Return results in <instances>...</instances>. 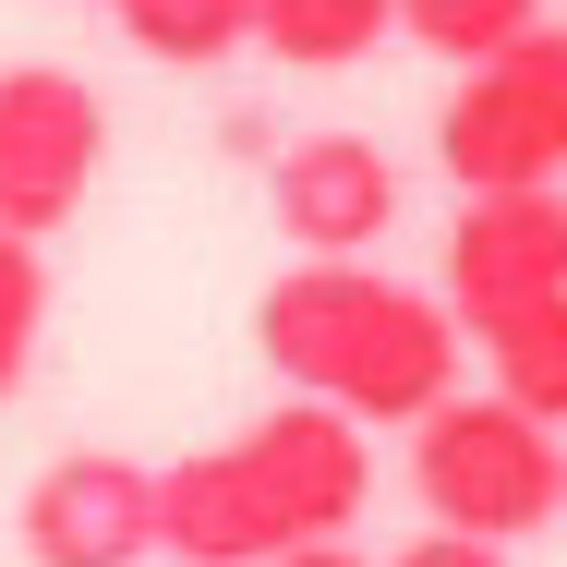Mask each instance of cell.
Segmentation results:
<instances>
[{"label":"cell","mask_w":567,"mask_h":567,"mask_svg":"<svg viewBox=\"0 0 567 567\" xmlns=\"http://www.w3.org/2000/svg\"><path fill=\"white\" fill-rule=\"evenodd\" d=\"M435 157L458 194H507V182H567V24H532L483 61H458Z\"/></svg>","instance_id":"277c9868"},{"label":"cell","mask_w":567,"mask_h":567,"mask_svg":"<svg viewBox=\"0 0 567 567\" xmlns=\"http://www.w3.org/2000/svg\"><path fill=\"white\" fill-rule=\"evenodd\" d=\"M254 350H266L278 386L350 411L362 435H386V423L411 435L458 386L471 327L447 315V290H411V278H386L362 254H290L266 278V302H254Z\"/></svg>","instance_id":"6da1fadb"},{"label":"cell","mask_w":567,"mask_h":567,"mask_svg":"<svg viewBox=\"0 0 567 567\" xmlns=\"http://www.w3.org/2000/svg\"><path fill=\"white\" fill-rule=\"evenodd\" d=\"M278 567H374V556H350L339 532H327V544H290V556H278Z\"/></svg>","instance_id":"9a60e30c"},{"label":"cell","mask_w":567,"mask_h":567,"mask_svg":"<svg viewBox=\"0 0 567 567\" xmlns=\"http://www.w3.org/2000/svg\"><path fill=\"white\" fill-rule=\"evenodd\" d=\"M495 350V386L507 399H532L544 423H567V302H544L532 327H507V339H483Z\"/></svg>","instance_id":"4fadbf2b"},{"label":"cell","mask_w":567,"mask_h":567,"mask_svg":"<svg viewBox=\"0 0 567 567\" xmlns=\"http://www.w3.org/2000/svg\"><path fill=\"white\" fill-rule=\"evenodd\" d=\"M37 339H49V254L24 229H0V411L37 374Z\"/></svg>","instance_id":"7c38bea8"},{"label":"cell","mask_w":567,"mask_h":567,"mask_svg":"<svg viewBox=\"0 0 567 567\" xmlns=\"http://www.w3.org/2000/svg\"><path fill=\"white\" fill-rule=\"evenodd\" d=\"M532 24H544V0H399V37L435 49V61H483V49L532 37Z\"/></svg>","instance_id":"8fae6325"},{"label":"cell","mask_w":567,"mask_h":567,"mask_svg":"<svg viewBox=\"0 0 567 567\" xmlns=\"http://www.w3.org/2000/svg\"><path fill=\"white\" fill-rule=\"evenodd\" d=\"M362 495H374L362 423L327 411V399H302V386H278V411H254V423H229L218 447L157 471V556H182V567H278L290 544L350 532Z\"/></svg>","instance_id":"7a4b0ae2"},{"label":"cell","mask_w":567,"mask_h":567,"mask_svg":"<svg viewBox=\"0 0 567 567\" xmlns=\"http://www.w3.org/2000/svg\"><path fill=\"white\" fill-rule=\"evenodd\" d=\"M121 37L145 49V61H169V73H218L254 49V0H110Z\"/></svg>","instance_id":"30bf717a"},{"label":"cell","mask_w":567,"mask_h":567,"mask_svg":"<svg viewBox=\"0 0 567 567\" xmlns=\"http://www.w3.org/2000/svg\"><path fill=\"white\" fill-rule=\"evenodd\" d=\"M399 567H507V544H483V532H423V544H399Z\"/></svg>","instance_id":"5bb4252c"},{"label":"cell","mask_w":567,"mask_h":567,"mask_svg":"<svg viewBox=\"0 0 567 567\" xmlns=\"http://www.w3.org/2000/svg\"><path fill=\"white\" fill-rule=\"evenodd\" d=\"M544 302H567V182H507V194H458L447 229V315L471 350L532 327Z\"/></svg>","instance_id":"8992f818"},{"label":"cell","mask_w":567,"mask_h":567,"mask_svg":"<svg viewBox=\"0 0 567 567\" xmlns=\"http://www.w3.org/2000/svg\"><path fill=\"white\" fill-rule=\"evenodd\" d=\"M386 37H399V0H254V49L290 73H350Z\"/></svg>","instance_id":"9c48e42d"},{"label":"cell","mask_w":567,"mask_h":567,"mask_svg":"<svg viewBox=\"0 0 567 567\" xmlns=\"http://www.w3.org/2000/svg\"><path fill=\"white\" fill-rule=\"evenodd\" d=\"M556 532H567V483H556Z\"/></svg>","instance_id":"2e32d148"},{"label":"cell","mask_w":567,"mask_h":567,"mask_svg":"<svg viewBox=\"0 0 567 567\" xmlns=\"http://www.w3.org/2000/svg\"><path fill=\"white\" fill-rule=\"evenodd\" d=\"M266 218L290 254H374L399 229V157L374 133H290L266 157Z\"/></svg>","instance_id":"ba28073f"},{"label":"cell","mask_w":567,"mask_h":567,"mask_svg":"<svg viewBox=\"0 0 567 567\" xmlns=\"http://www.w3.org/2000/svg\"><path fill=\"white\" fill-rule=\"evenodd\" d=\"M157 556V471L121 447H73L24 483V567H145Z\"/></svg>","instance_id":"52a82bcc"},{"label":"cell","mask_w":567,"mask_h":567,"mask_svg":"<svg viewBox=\"0 0 567 567\" xmlns=\"http://www.w3.org/2000/svg\"><path fill=\"white\" fill-rule=\"evenodd\" d=\"M97 169H110L97 85L61 73V61H12L0 73V229L61 241V229L97 206Z\"/></svg>","instance_id":"5b68a950"},{"label":"cell","mask_w":567,"mask_h":567,"mask_svg":"<svg viewBox=\"0 0 567 567\" xmlns=\"http://www.w3.org/2000/svg\"><path fill=\"white\" fill-rule=\"evenodd\" d=\"M556 483H567V423H544L507 386H447L411 423V495L447 532H483V544L556 532Z\"/></svg>","instance_id":"3957f363"}]
</instances>
